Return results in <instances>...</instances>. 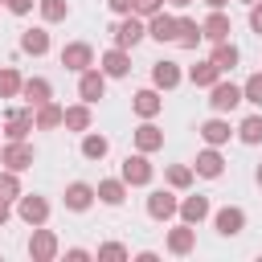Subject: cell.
<instances>
[{"instance_id":"4","label":"cell","mask_w":262,"mask_h":262,"mask_svg":"<svg viewBox=\"0 0 262 262\" xmlns=\"http://www.w3.org/2000/svg\"><path fill=\"white\" fill-rule=\"evenodd\" d=\"M16 213H20V221L25 225H45V217H49V205H45V196H16Z\"/></svg>"},{"instance_id":"43","label":"cell","mask_w":262,"mask_h":262,"mask_svg":"<svg viewBox=\"0 0 262 262\" xmlns=\"http://www.w3.org/2000/svg\"><path fill=\"white\" fill-rule=\"evenodd\" d=\"M66 258H70V262H86V258H90V254H86V250H78V246H74V250H70V254H66Z\"/></svg>"},{"instance_id":"40","label":"cell","mask_w":262,"mask_h":262,"mask_svg":"<svg viewBox=\"0 0 262 262\" xmlns=\"http://www.w3.org/2000/svg\"><path fill=\"white\" fill-rule=\"evenodd\" d=\"M250 29H254V33H262V4H258V0L250 4Z\"/></svg>"},{"instance_id":"7","label":"cell","mask_w":262,"mask_h":262,"mask_svg":"<svg viewBox=\"0 0 262 262\" xmlns=\"http://www.w3.org/2000/svg\"><path fill=\"white\" fill-rule=\"evenodd\" d=\"M78 94H82V102H98V98L106 94V74H102V70H82Z\"/></svg>"},{"instance_id":"10","label":"cell","mask_w":262,"mask_h":262,"mask_svg":"<svg viewBox=\"0 0 262 262\" xmlns=\"http://www.w3.org/2000/svg\"><path fill=\"white\" fill-rule=\"evenodd\" d=\"M213 225H217V233H221V237H233V233H242V225H246V213H242L237 205H225V209H217Z\"/></svg>"},{"instance_id":"1","label":"cell","mask_w":262,"mask_h":262,"mask_svg":"<svg viewBox=\"0 0 262 262\" xmlns=\"http://www.w3.org/2000/svg\"><path fill=\"white\" fill-rule=\"evenodd\" d=\"M246 94H242V86H233V82H213L209 86V106L221 115V111H233L237 102H242Z\"/></svg>"},{"instance_id":"32","label":"cell","mask_w":262,"mask_h":262,"mask_svg":"<svg viewBox=\"0 0 262 262\" xmlns=\"http://www.w3.org/2000/svg\"><path fill=\"white\" fill-rule=\"evenodd\" d=\"M20 86H25V82H20V74H16L12 66H4V70H0V98H12V94H20Z\"/></svg>"},{"instance_id":"13","label":"cell","mask_w":262,"mask_h":262,"mask_svg":"<svg viewBox=\"0 0 262 262\" xmlns=\"http://www.w3.org/2000/svg\"><path fill=\"white\" fill-rule=\"evenodd\" d=\"M205 37V29L196 25V20H188V16H176V45L180 49H196V41Z\"/></svg>"},{"instance_id":"35","label":"cell","mask_w":262,"mask_h":262,"mask_svg":"<svg viewBox=\"0 0 262 262\" xmlns=\"http://www.w3.org/2000/svg\"><path fill=\"white\" fill-rule=\"evenodd\" d=\"M66 12H70V4L66 0H41V16L53 25V20H66Z\"/></svg>"},{"instance_id":"39","label":"cell","mask_w":262,"mask_h":262,"mask_svg":"<svg viewBox=\"0 0 262 262\" xmlns=\"http://www.w3.org/2000/svg\"><path fill=\"white\" fill-rule=\"evenodd\" d=\"M160 8H164V0H135V12L139 16H156Z\"/></svg>"},{"instance_id":"8","label":"cell","mask_w":262,"mask_h":262,"mask_svg":"<svg viewBox=\"0 0 262 262\" xmlns=\"http://www.w3.org/2000/svg\"><path fill=\"white\" fill-rule=\"evenodd\" d=\"M176 213H180V201H176L172 192L156 188V192L147 196V217H156V221H168V217H176Z\"/></svg>"},{"instance_id":"47","label":"cell","mask_w":262,"mask_h":262,"mask_svg":"<svg viewBox=\"0 0 262 262\" xmlns=\"http://www.w3.org/2000/svg\"><path fill=\"white\" fill-rule=\"evenodd\" d=\"M254 180H258V184H262V164H258V172H254Z\"/></svg>"},{"instance_id":"19","label":"cell","mask_w":262,"mask_h":262,"mask_svg":"<svg viewBox=\"0 0 262 262\" xmlns=\"http://www.w3.org/2000/svg\"><path fill=\"white\" fill-rule=\"evenodd\" d=\"M229 123L225 119H209V123H201V139L209 143V147H221V143H229Z\"/></svg>"},{"instance_id":"42","label":"cell","mask_w":262,"mask_h":262,"mask_svg":"<svg viewBox=\"0 0 262 262\" xmlns=\"http://www.w3.org/2000/svg\"><path fill=\"white\" fill-rule=\"evenodd\" d=\"M106 4H111V12H123V16L135 12V0H106Z\"/></svg>"},{"instance_id":"16","label":"cell","mask_w":262,"mask_h":262,"mask_svg":"<svg viewBox=\"0 0 262 262\" xmlns=\"http://www.w3.org/2000/svg\"><path fill=\"white\" fill-rule=\"evenodd\" d=\"M147 33H151L156 41H176V16H168V12L160 8V12L147 20Z\"/></svg>"},{"instance_id":"34","label":"cell","mask_w":262,"mask_h":262,"mask_svg":"<svg viewBox=\"0 0 262 262\" xmlns=\"http://www.w3.org/2000/svg\"><path fill=\"white\" fill-rule=\"evenodd\" d=\"M0 196H4V201H16V196H20V180H16L12 168L0 172Z\"/></svg>"},{"instance_id":"21","label":"cell","mask_w":262,"mask_h":262,"mask_svg":"<svg viewBox=\"0 0 262 262\" xmlns=\"http://www.w3.org/2000/svg\"><path fill=\"white\" fill-rule=\"evenodd\" d=\"M135 147H139V151H156V147H164V131H160L156 123L135 127Z\"/></svg>"},{"instance_id":"46","label":"cell","mask_w":262,"mask_h":262,"mask_svg":"<svg viewBox=\"0 0 262 262\" xmlns=\"http://www.w3.org/2000/svg\"><path fill=\"white\" fill-rule=\"evenodd\" d=\"M168 4H176V8H184V4H192V0H168Z\"/></svg>"},{"instance_id":"2","label":"cell","mask_w":262,"mask_h":262,"mask_svg":"<svg viewBox=\"0 0 262 262\" xmlns=\"http://www.w3.org/2000/svg\"><path fill=\"white\" fill-rule=\"evenodd\" d=\"M0 164L12 172H25V168H33V147L25 139H8V147L0 151Z\"/></svg>"},{"instance_id":"3","label":"cell","mask_w":262,"mask_h":262,"mask_svg":"<svg viewBox=\"0 0 262 262\" xmlns=\"http://www.w3.org/2000/svg\"><path fill=\"white\" fill-rule=\"evenodd\" d=\"M61 66H66V70H74V74H82V70H90V66H94V49H90L86 41H74V45H66V49H61Z\"/></svg>"},{"instance_id":"28","label":"cell","mask_w":262,"mask_h":262,"mask_svg":"<svg viewBox=\"0 0 262 262\" xmlns=\"http://www.w3.org/2000/svg\"><path fill=\"white\" fill-rule=\"evenodd\" d=\"M94 192H98L102 205H123V196H127V180H102Z\"/></svg>"},{"instance_id":"36","label":"cell","mask_w":262,"mask_h":262,"mask_svg":"<svg viewBox=\"0 0 262 262\" xmlns=\"http://www.w3.org/2000/svg\"><path fill=\"white\" fill-rule=\"evenodd\" d=\"M168 184H172V188H188V184H192V168L172 164V168H168Z\"/></svg>"},{"instance_id":"41","label":"cell","mask_w":262,"mask_h":262,"mask_svg":"<svg viewBox=\"0 0 262 262\" xmlns=\"http://www.w3.org/2000/svg\"><path fill=\"white\" fill-rule=\"evenodd\" d=\"M4 4H8V8L16 12V16H25V12H33V0H4Z\"/></svg>"},{"instance_id":"18","label":"cell","mask_w":262,"mask_h":262,"mask_svg":"<svg viewBox=\"0 0 262 262\" xmlns=\"http://www.w3.org/2000/svg\"><path fill=\"white\" fill-rule=\"evenodd\" d=\"M33 119H37V127H41V131H53V127H61V123H66V106H57V102H41Z\"/></svg>"},{"instance_id":"48","label":"cell","mask_w":262,"mask_h":262,"mask_svg":"<svg viewBox=\"0 0 262 262\" xmlns=\"http://www.w3.org/2000/svg\"><path fill=\"white\" fill-rule=\"evenodd\" d=\"M246 4H254V0H246Z\"/></svg>"},{"instance_id":"25","label":"cell","mask_w":262,"mask_h":262,"mask_svg":"<svg viewBox=\"0 0 262 262\" xmlns=\"http://www.w3.org/2000/svg\"><path fill=\"white\" fill-rule=\"evenodd\" d=\"M20 94L29 98V106H41V102H49V98H53V90H49V82H45V78H29V82L20 86Z\"/></svg>"},{"instance_id":"22","label":"cell","mask_w":262,"mask_h":262,"mask_svg":"<svg viewBox=\"0 0 262 262\" xmlns=\"http://www.w3.org/2000/svg\"><path fill=\"white\" fill-rule=\"evenodd\" d=\"M221 172H225V160L217 156V147H205V151L196 156V176H209V180H213V176H221Z\"/></svg>"},{"instance_id":"27","label":"cell","mask_w":262,"mask_h":262,"mask_svg":"<svg viewBox=\"0 0 262 262\" xmlns=\"http://www.w3.org/2000/svg\"><path fill=\"white\" fill-rule=\"evenodd\" d=\"M20 49H25V53H33V57L49 53V33H45V29H29V33L20 37Z\"/></svg>"},{"instance_id":"44","label":"cell","mask_w":262,"mask_h":262,"mask_svg":"<svg viewBox=\"0 0 262 262\" xmlns=\"http://www.w3.org/2000/svg\"><path fill=\"white\" fill-rule=\"evenodd\" d=\"M8 217H12V209H8V201H4V196H0V225H4V221H8Z\"/></svg>"},{"instance_id":"12","label":"cell","mask_w":262,"mask_h":262,"mask_svg":"<svg viewBox=\"0 0 262 262\" xmlns=\"http://www.w3.org/2000/svg\"><path fill=\"white\" fill-rule=\"evenodd\" d=\"M33 127H37L33 111H12V115L4 119V135H8V139H25V135H29Z\"/></svg>"},{"instance_id":"20","label":"cell","mask_w":262,"mask_h":262,"mask_svg":"<svg viewBox=\"0 0 262 262\" xmlns=\"http://www.w3.org/2000/svg\"><path fill=\"white\" fill-rule=\"evenodd\" d=\"M192 246H196V229H192L188 221H184V225H176V229L168 233V250H172V254H188Z\"/></svg>"},{"instance_id":"49","label":"cell","mask_w":262,"mask_h":262,"mask_svg":"<svg viewBox=\"0 0 262 262\" xmlns=\"http://www.w3.org/2000/svg\"><path fill=\"white\" fill-rule=\"evenodd\" d=\"M0 4H4V0H0Z\"/></svg>"},{"instance_id":"6","label":"cell","mask_w":262,"mask_h":262,"mask_svg":"<svg viewBox=\"0 0 262 262\" xmlns=\"http://www.w3.org/2000/svg\"><path fill=\"white\" fill-rule=\"evenodd\" d=\"M143 33H147V29H143V20H139V16H131V12H127V20H123V25H115V29H111V37H115V45H119V49L139 45V37H143Z\"/></svg>"},{"instance_id":"17","label":"cell","mask_w":262,"mask_h":262,"mask_svg":"<svg viewBox=\"0 0 262 262\" xmlns=\"http://www.w3.org/2000/svg\"><path fill=\"white\" fill-rule=\"evenodd\" d=\"M151 82H156L160 90L180 86V66H176V61H156V66H151Z\"/></svg>"},{"instance_id":"30","label":"cell","mask_w":262,"mask_h":262,"mask_svg":"<svg viewBox=\"0 0 262 262\" xmlns=\"http://www.w3.org/2000/svg\"><path fill=\"white\" fill-rule=\"evenodd\" d=\"M237 57H242V53H237V45H229V41H217V49H213V61H217V70H221V74H225V70H233V66H237Z\"/></svg>"},{"instance_id":"5","label":"cell","mask_w":262,"mask_h":262,"mask_svg":"<svg viewBox=\"0 0 262 262\" xmlns=\"http://www.w3.org/2000/svg\"><path fill=\"white\" fill-rule=\"evenodd\" d=\"M29 258H33V262H53V258H57V237H53L49 229H33V237H29Z\"/></svg>"},{"instance_id":"24","label":"cell","mask_w":262,"mask_h":262,"mask_svg":"<svg viewBox=\"0 0 262 262\" xmlns=\"http://www.w3.org/2000/svg\"><path fill=\"white\" fill-rule=\"evenodd\" d=\"M217 78H221V70H217L213 57H209V61H196V66L188 70V82H192V86H213Z\"/></svg>"},{"instance_id":"45","label":"cell","mask_w":262,"mask_h":262,"mask_svg":"<svg viewBox=\"0 0 262 262\" xmlns=\"http://www.w3.org/2000/svg\"><path fill=\"white\" fill-rule=\"evenodd\" d=\"M205 4H209V8H225L229 0H205Z\"/></svg>"},{"instance_id":"29","label":"cell","mask_w":262,"mask_h":262,"mask_svg":"<svg viewBox=\"0 0 262 262\" xmlns=\"http://www.w3.org/2000/svg\"><path fill=\"white\" fill-rule=\"evenodd\" d=\"M61 127H70V131H86V127H90V102L66 106V123H61Z\"/></svg>"},{"instance_id":"31","label":"cell","mask_w":262,"mask_h":262,"mask_svg":"<svg viewBox=\"0 0 262 262\" xmlns=\"http://www.w3.org/2000/svg\"><path fill=\"white\" fill-rule=\"evenodd\" d=\"M237 135H242V143H262V115H250V119H242Z\"/></svg>"},{"instance_id":"9","label":"cell","mask_w":262,"mask_h":262,"mask_svg":"<svg viewBox=\"0 0 262 262\" xmlns=\"http://www.w3.org/2000/svg\"><path fill=\"white\" fill-rule=\"evenodd\" d=\"M98 66H102L106 78H127V74H131V57H127V49H119V45L106 49V53L98 57Z\"/></svg>"},{"instance_id":"38","label":"cell","mask_w":262,"mask_h":262,"mask_svg":"<svg viewBox=\"0 0 262 262\" xmlns=\"http://www.w3.org/2000/svg\"><path fill=\"white\" fill-rule=\"evenodd\" d=\"M98 258H106V262H123V258H127V246L106 242V246H98Z\"/></svg>"},{"instance_id":"26","label":"cell","mask_w":262,"mask_h":262,"mask_svg":"<svg viewBox=\"0 0 262 262\" xmlns=\"http://www.w3.org/2000/svg\"><path fill=\"white\" fill-rule=\"evenodd\" d=\"M131 106H135V115H143V119H156V115H160V106H164V98H160L156 90H139Z\"/></svg>"},{"instance_id":"14","label":"cell","mask_w":262,"mask_h":262,"mask_svg":"<svg viewBox=\"0 0 262 262\" xmlns=\"http://www.w3.org/2000/svg\"><path fill=\"white\" fill-rule=\"evenodd\" d=\"M98 192L90 188V184H82V180H74L70 188H66V209H74V213H82V209H90V201H94Z\"/></svg>"},{"instance_id":"11","label":"cell","mask_w":262,"mask_h":262,"mask_svg":"<svg viewBox=\"0 0 262 262\" xmlns=\"http://www.w3.org/2000/svg\"><path fill=\"white\" fill-rule=\"evenodd\" d=\"M123 180H127V184H147V180H151L147 151H139V156H127V160H123Z\"/></svg>"},{"instance_id":"37","label":"cell","mask_w":262,"mask_h":262,"mask_svg":"<svg viewBox=\"0 0 262 262\" xmlns=\"http://www.w3.org/2000/svg\"><path fill=\"white\" fill-rule=\"evenodd\" d=\"M242 94H246V102L262 106V74H250V78H246V86H242Z\"/></svg>"},{"instance_id":"33","label":"cell","mask_w":262,"mask_h":262,"mask_svg":"<svg viewBox=\"0 0 262 262\" xmlns=\"http://www.w3.org/2000/svg\"><path fill=\"white\" fill-rule=\"evenodd\" d=\"M106 147H111L106 135H86V139H82V156H86V160H102Z\"/></svg>"},{"instance_id":"23","label":"cell","mask_w":262,"mask_h":262,"mask_svg":"<svg viewBox=\"0 0 262 262\" xmlns=\"http://www.w3.org/2000/svg\"><path fill=\"white\" fill-rule=\"evenodd\" d=\"M180 217H184L188 225H201V221L209 217V201H205V196H184V201H180Z\"/></svg>"},{"instance_id":"15","label":"cell","mask_w":262,"mask_h":262,"mask_svg":"<svg viewBox=\"0 0 262 262\" xmlns=\"http://www.w3.org/2000/svg\"><path fill=\"white\" fill-rule=\"evenodd\" d=\"M201 29H205L209 41H229V33H233V25H229V16H225L221 8H213V16H209Z\"/></svg>"}]
</instances>
